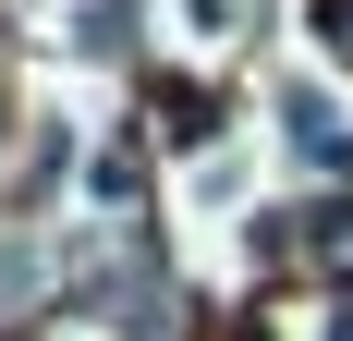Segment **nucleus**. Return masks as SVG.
Wrapping results in <instances>:
<instances>
[{
  "mask_svg": "<svg viewBox=\"0 0 353 341\" xmlns=\"http://www.w3.org/2000/svg\"><path fill=\"white\" fill-rule=\"evenodd\" d=\"M281 122H292V146H305V159H341V98H329V86H281Z\"/></svg>",
  "mask_w": 353,
  "mask_h": 341,
  "instance_id": "f257e3e1",
  "label": "nucleus"
}]
</instances>
